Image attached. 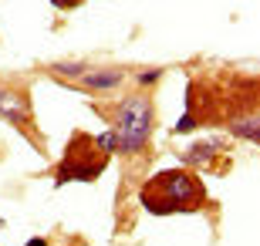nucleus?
Masks as SVG:
<instances>
[{
	"label": "nucleus",
	"mask_w": 260,
	"mask_h": 246,
	"mask_svg": "<svg viewBox=\"0 0 260 246\" xmlns=\"http://www.w3.org/2000/svg\"><path fill=\"white\" fill-rule=\"evenodd\" d=\"M139 202L152 216H176V213H196L206 206V189L200 175L189 169H166L142 182Z\"/></svg>",
	"instance_id": "f257e3e1"
},
{
	"label": "nucleus",
	"mask_w": 260,
	"mask_h": 246,
	"mask_svg": "<svg viewBox=\"0 0 260 246\" xmlns=\"http://www.w3.org/2000/svg\"><path fill=\"white\" fill-rule=\"evenodd\" d=\"M159 78H162V67H152V71H139V75H135V85H139V88H152Z\"/></svg>",
	"instance_id": "1a4fd4ad"
},
{
	"label": "nucleus",
	"mask_w": 260,
	"mask_h": 246,
	"mask_svg": "<svg viewBox=\"0 0 260 246\" xmlns=\"http://www.w3.org/2000/svg\"><path fill=\"white\" fill-rule=\"evenodd\" d=\"M95 142H98V149L105 152V155H115V132H102V135H95Z\"/></svg>",
	"instance_id": "9d476101"
},
{
	"label": "nucleus",
	"mask_w": 260,
	"mask_h": 246,
	"mask_svg": "<svg viewBox=\"0 0 260 246\" xmlns=\"http://www.w3.org/2000/svg\"><path fill=\"white\" fill-rule=\"evenodd\" d=\"M27 246H48V239H41V236H34V239H27Z\"/></svg>",
	"instance_id": "f8f14e48"
},
{
	"label": "nucleus",
	"mask_w": 260,
	"mask_h": 246,
	"mask_svg": "<svg viewBox=\"0 0 260 246\" xmlns=\"http://www.w3.org/2000/svg\"><path fill=\"white\" fill-rule=\"evenodd\" d=\"M223 149V142L220 138H203V142H196L193 149L183 155V162L186 165H206V162H213V155Z\"/></svg>",
	"instance_id": "423d86ee"
},
{
	"label": "nucleus",
	"mask_w": 260,
	"mask_h": 246,
	"mask_svg": "<svg viewBox=\"0 0 260 246\" xmlns=\"http://www.w3.org/2000/svg\"><path fill=\"white\" fill-rule=\"evenodd\" d=\"M88 67H91L88 61H54L48 71H51V75H58V78H64V81H78Z\"/></svg>",
	"instance_id": "6e6552de"
},
{
	"label": "nucleus",
	"mask_w": 260,
	"mask_h": 246,
	"mask_svg": "<svg viewBox=\"0 0 260 246\" xmlns=\"http://www.w3.org/2000/svg\"><path fill=\"white\" fill-rule=\"evenodd\" d=\"M108 159L105 152L98 149L95 135L88 132H75L71 142L64 149V159L58 162V172H54V186H64V182H91L105 172Z\"/></svg>",
	"instance_id": "7ed1b4c3"
},
{
	"label": "nucleus",
	"mask_w": 260,
	"mask_h": 246,
	"mask_svg": "<svg viewBox=\"0 0 260 246\" xmlns=\"http://www.w3.org/2000/svg\"><path fill=\"white\" fill-rule=\"evenodd\" d=\"M115 122V152L122 155H139L145 152L149 138H152V125H155V112H152V98L149 95H128L115 104L112 112Z\"/></svg>",
	"instance_id": "f03ea898"
},
{
	"label": "nucleus",
	"mask_w": 260,
	"mask_h": 246,
	"mask_svg": "<svg viewBox=\"0 0 260 246\" xmlns=\"http://www.w3.org/2000/svg\"><path fill=\"white\" fill-rule=\"evenodd\" d=\"M0 118L10 125H17L20 132H27V138L34 142V108L27 101V91L0 85Z\"/></svg>",
	"instance_id": "20e7f679"
},
{
	"label": "nucleus",
	"mask_w": 260,
	"mask_h": 246,
	"mask_svg": "<svg viewBox=\"0 0 260 246\" xmlns=\"http://www.w3.org/2000/svg\"><path fill=\"white\" fill-rule=\"evenodd\" d=\"M54 7H75V4H85V0H51Z\"/></svg>",
	"instance_id": "9b49d317"
},
{
	"label": "nucleus",
	"mask_w": 260,
	"mask_h": 246,
	"mask_svg": "<svg viewBox=\"0 0 260 246\" xmlns=\"http://www.w3.org/2000/svg\"><path fill=\"white\" fill-rule=\"evenodd\" d=\"M122 81H125L122 67H88L85 75L78 78V85L88 88V91H115Z\"/></svg>",
	"instance_id": "39448f33"
},
{
	"label": "nucleus",
	"mask_w": 260,
	"mask_h": 246,
	"mask_svg": "<svg viewBox=\"0 0 260 246\" xmlns=\"http://www.w3.org/2000/svg\"><path fill=\"white\" fill-rule=\"evenodd\" d=\"M230 135H237V138H247V142H257L260 138V118L257 112H247L243 118H230Z\"/></svg>",
	"instance_id": "0eeeda50"
}]
</instances>
